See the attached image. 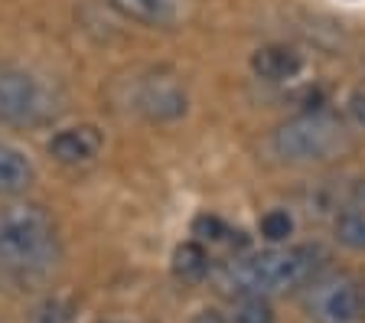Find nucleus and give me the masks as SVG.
Listing matches in <instances>:
<instances>
[{"label":"nucleus","mask_w":365,"mask_h":323,"mask_svg":"<svg viewBox=\"0 0 365 323\" xmlns=\"http://www.w3.org/2000/svg\"><path fill=\"white\" fill-rule=\"evenodd\" d=\"M327 262V252L319 245H284V248H267L258 255H245L222 268V287L228 294H284L294 287H307L313 277L319 275Z\"/></svg>","instance_id":"obj_1"},{"label":"nucleus","mask_w":365,"mask_h":323,"mask_svg":"<svg viewBox=\"0 0 365 323\" xmlns=\"http://www.w3.org/2000/svg\"><path fill=\"white\" fill-rule=\"evenodd\" d=\"M59 262V235L53 215L33 202L0 209V268L16 277H36Z\"/></svg>","instance_id":"obj_2"},{"label":"nucleus","mask_w":365,"mask_h":323,"mask_svg":"<svg viewBox=\"0 0 365 323\" xmlns=\"http://www.w3.org/2000/svg\"><path fill=\"white\" fill-rule=\"evenodd\" d=\"M271 150L294 167L329 163L352 150V131L333 111H304L274 131Z\"/></svg>","instance_id":"obj_3"},{"label":"nucleus","mask_w":365,"mask_h":323,"mask_svg":"<svg viewBox=\"0 0 365 323\" xmlns=\"http://www.w3.org/2000/svg\"><path fill=\"white\" fill-rule=\"evenodd\" d=\"M59 115V95L26 69H0V124L39 128Z\"/></svg>","instance_id":"obj_4"},{"label":"nucleus","mask_w":365,"mask_h":323,"mask_svg":"<svg viewBox=\"0 0 365 323\" xmlns=\"http://www.w3.org/2000/svg\"><path fill=\"white\" fill-rule=\"evenodd\" d=\"M304 314L313 323H365V294L352 275H317L304 291Z\"/></svg>","instance_id":"obj_5"},{"label":"nucleus","mask_w":365,"mask_h":323,"mask_svg":"<svg viewBox=\"0 0 365 323\" xmlns=\"http://www.w3.org/2000/svg\"><path fill=\"white\" fill-rule=\"evenodd\" d=\"M101 144H105V138L95 124H76V128H66V131L49 138V157H56L66 167H78V163L95 160Z\"/></svg>","instance_id":"obj_6"},{"label":"nucleus","mask_w":365,"mask_h":323,"mask_svg":"<svg viewBox=\"0 0 365 323\" xmlns=\"http://www.w3.org/2000/svg\"><path fill=\"white\" fill-rule=\"evenodd\" d=\"M111 7L153 30H173L186 20V0H111Z\"/></svg>","instance_id":"obj_7"},{"label":"nucleus","mask_w":365,"mask_h":323,"mask_svg":"<svg viewBox=\"0 0 365 323\" xmlns=\"http://www.w3.org/2000/svg\"><path fill=\"white\" fill-rule=\"evenodd\" d=\"M251 69H255L258 78H267V82H287V78H294L304 69V59H300L297 49L274 43V46H261L251 56Z\"/></svg>","instance_id":"obj_8"},{"label":"nucleus","mask_w":365,"mask_h":323,"mask_svg":"<svg viewBox=\"0 0 365 323\" xmlns=\"http://www.w3.org/2000/svg\"><path fill=\"white\" fill-rule=\"evenodd\" d=\"M140 108L150 118H180L186 111V95L173 78H150L140 92Z\"/></svg>","instance_id":"obj_9"},{"label":"nucleus","mask_w":365,"mask_h":323,"mask_svg":"<svg viewBox=\"0 0 365 323\" xmlns=\"http://www.w3.org/2000/svg\"><path fill=\"white\" fill-rule=\"evenodd\" d=\"M36 180V170L23 150L0 140V196H20Z\"/></svg>","instance_id":"obj_10"},{"label":"nucleus","mask_w":365,"mask_h":323,"mask_svg":"<svg viewBox=\"0 0 365 323\" xmlns=\"http://www.w3.org/2000/svg\"><path fill=\"white\" fill-rule=\"evenodd\" d=\"M336 239L352 252H365V196L349 200L336 212Z\"/></svg>","instance_id":"obj_11"},{"label":"nucleus","mask_w":365,"mask_h":323,"mask_svg":"<svg viewBox=\"0 0 365 323\" xmlns=\"http://www.w3.org/2000/svg\"><path fill=\"white\" fill-rule=\"evenodd\" d=\"M173 275L180 281H190V284H196L209 275V255L199 242H182L173 252Z\"/></svg>","instance_id":"obj_12"},{"label":"nucleus","mask_w":365,"mask_h":323,"mask_svg":"<svg viewBox=\"0 0 365 323\" xmlns=\"http://www.w3.org/2000/svg\"><path fill=\"white\" fill-rule=\"evenodd\" d=\"M228 323H274V310L261 294H242Z\"/></svg>","instance_id":"obj_13"},{"label":"nucleus","mask_w":365,"mask_h":323,"mask_svg":"<svg viewBox=\"0 0 365 323\" xmlns=\"http://www.w3.org/2000/svg\"><path fill=\"white\" fill-rule=\"evenodd\" d=\"M261 235H264L271 245H281V242L290 239V232H294V219H290L287 209H271V212L261 215Z\"/></svg>","instance_id":"obj_14"},{"label":"nucleus","mask_w":365,"mask_h":323,"mask_svg":"<svg viewBox=\"0 0 365 323\" xmlns=\"http://www.w3.org/2000/svg\"><path fill=\"white\" fill-rule=\"evenodd\" d=\"M30 323H76L72 304H66V300H59V297L43 300V304H36V307L30 310Z\"/></svg>","instance_id":"obj_15"},{"label":"nucleus","mask_w":365,"mask_h":323,"mask_svg":"<svg viewBox=\"0 0 365 323\" xmlns=\"http://www.w3.org/2000/svg\"><path fill=\"white\" fill-rule=\"evenodd\" d=\"M192 229H196V235H202V239H222V235H225V225H222L215 215H199Z\"/></svg>","instance_id":"obj_16"},{"label":"nucleus","mask_w":365,"mask_h":323,"mask_svg":"<svg viewBox=\"0 0 365 323\" xmlns=\"http://www.w3.org/2000/svg\"><path fill=\"white\" fill-rule=\"evenodd\" d=\"M349 115L356 118V124L365 131V85H359L356 92L349 95Z\"/></svg>","instance_id":"obj_17"},{"label":"nucleus","mask_w":365,"mask_h":323,"mask_svg":"<svg viewBox=\"0 0 365 323\" xmlns=\"http://www.w3.org/2000/svg\"><path fill=\"white\" fill-rule=\"evenodd\" d=\"M192 323H228V320L219 314V310H199V314L192 317Z\"/></svg>","instance_id":"obj_18"},{"label":"nucleus","mask_w":365,"mask_h":323,"mask_svg":"<svg viewBox=\"0 0 365 323\" xmlns=\"http://www.w3.org/2000/svg\"><path fill=\"white\" fill-rule=\"evenodd\" d=\"M101 323H121V320H101Z\"/></svg>","instance_id":"obj_19"}]
</instances>
